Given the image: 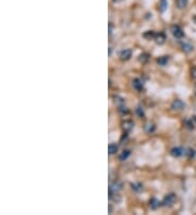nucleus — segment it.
<instances>
[{
  "label": "nucleus",
  "instance_id": "obj_11",
  "mask_svg": "<svg viewBox=\"0 0 196 215\" xmlns=\"http://www.w3.org/2000/svg\"><path fill=\"white\" fill-rule=\"evenodd\" d=\"M189 0H176V7L179 9H184L187 6Z\"/></svg>",
  "mask_w": 196,
  "mask_h": 215
},
{
  "label": "nucleus",
  "instance_id": "obj_17",
  "mask_svg": "<svg viewBox=\"0 0 196 215\" xmlns=\"http://www.w3.org/2000/svg\"><path fill=\"white\" fill-rule=\"evenodd\" d=\"M144 37H145V38H148V39H150V38H154V37H155V33H154L152 30L146 32V33L144 34Z\"/></svg>",
  "mask_w": 196,
  "mask_h": 215
},
{
  "label": "nucleus",
  "instance_id": "obj_23",
  "mask_svg": "<svg viewBox=\"0 0 196 215\" xmlns=\"http://www.w3.org/2000/svg\"><path fill=\"white\" fill-rule=\"evenodd\" d=\"M192 76L193 78H196V66H194L192 69Z\"/></svg>",
  "mask_w": 196,
  "mask_h": 215
},
{
  "label": "nucleus",
  "instance_id": "obj_6",
  "mask_svg": "<svg viewBox=\"0 0 196 215\" xmlns=\"http://www.w3.org/2000/svg\"><path fill=\"white\" fill-rule=\"evenodd\" d=\"M184 108V103H183L181 100H174L173 103L171 104V109L172 110H176V111H180Z\"/></svg>",
  "mask_w": 196,
  "mask_h": 215
},
{
  "label": "nucleus",
  "instance_id": "obj_15",
  "mask_svg": "<svg viewBox=\"0 0 196 215\" xmlns=\"http://www.w3.org/2000/svg\"><path fill=\"white\" fill-rule=\"evenodd\" d=\"M182 48H183V50L185 51V52H191V51L193 50V47L189 44H183Z\"/></svg>",
  "mask_w": 196,
  "mask_h": 215
},
{
  "label": "nucleus",
  "instance_id": "obj_12",
  "mask_svg": "<svg viewBox=\"0 0 196 215\" xmlns=\"http://www.w3.org/2000/svg\"><path fill=\"white\" fill-rule=\"evenodd\" d=\"M108 150H109V154H115L118 151V146L115 145V144H110L108 147Z\"/></svg>",
  "mask_w": 196,
  "mask_h": 215
},
{
  "label": "nucleus",
  "instance_id": "obj_25",
  "mask_svg": "<svg viewBox=\"0 0 196 215\" xmlns=\"http://www.w3.org/2000/svg\"><path fill=\"white\" fill-rule=\"evenodd\" d=\"M113 1H115V2H120L121 0H113Z\"/></svg>",
  "mask_w": 196,
  "mask_h": 215
},
{
  "label": "nucleus",
  "instance_id": "obj_18",
  "mask_svg": "<svg viewBox=\"0 0 196 215\" xmlns=\"http://www.w3.org/2000/svg\"><path fill=\"white\" fill-rule=\"evenodd\" d=\"M133 127V123L132 122H124V124H123V128L126 129V131H130L131 128Z\"/></svg>",
  "mask_w": 196,
  "mask_h": 215
},
{
  "label": "nucleus",
  "instance_id": "obj_13",
  "mask_svg": "<svg viewBox=\"0 0 196 215\" xmlns=\"http://www.w3.org/2000/svg\"><path fill=\"white\" fill-rule=\"evenodd\" d=\"M128 155H130V151L128 150H124L121 153V155L119 157V159H120V161H124V160H126L128 158Z\"/></svg>",
  "mask_w": 196,
  "mask_h": 215
},
{
  "label": "nucleus",
  "instance_id": "obj_14",
  "mask_svg": "<svg viewBox=\"0 0 196 215\" xmlns=\"http://www.w3.org/2000/svg\"><path fill=\"white\" fill-rule=\"evenodd\" d=\"M131 187H132L133 190L136 191V192H139V191H142L143 190V186L141 185V184H132Z\"/></svg>",
  "mask_w": 196,
  "mask_h": 215
},
{
  "label": "nucleus",
  "instance_id": "obj_3",
  "mask_svg": "<svg viewBox=\"0 0 196 215\" xmlns=\"http://www.w3.org/2000/svg\"><path fill=\"white\" fill-rule=\"evenodd\" d=\"M122 189V184L119 182H115L110 185V189H109V193H117Z\"/></svg>",
  "mask_w": 196,
  "mask_h": 215
},
{
  "label": "nucleus",
  "instance_id": "obj_7",
  "mask_svg": "<svg viewBox=\"0 0 196 215\" xmlns=\"http://www.w3.org/2000/svg\"><path fill=\"white\" fill-rule=\"evenodd\" d=\"M154 39L156 40V43L159 45H162L163 43H165V40H166V36H165V34L163 33H157L155 34V37H154Z\"/></svg>",
  "mask_w": 196,
  "mask_h": 215
},
{
  "label": "nucleus",
  "instance_id": "obj_21",
  "mask_svg": "<svg viewBox=\"0 0 196 215\" xmlns=\"http://www.w3.org/2000/svg\"><path fill=\"white\" fill-rule=\"evenodd\" d=\"M167 9V1L166 0H161V4H160V10L165 11Z\"/></svg>",
  "mask_w": 196,
  "mask_h": 215
},
{
  "label": "nucleus",
  "instance_id": "obj_5",
  "mask_svg": "<svg viewBox=\"0 0 196 215\" xmlns=\"http://www.w3.org/2000/svg\"><path fill=\"white\" fill-rule=\"evenodd\" d=\"M132 56V50L131 49H124L120 52V58L121 60H128Z\"/></svg>",
  "mask_w": 196,
  "mask_h": 215
},
{
  "label": "nucleus",
  "instance_id": "obj_10",
  "mask_svg": "<svg viewBox=\"0 0 196 215\" xmlns=\"http://www.w3.org/2000/svg\"><path fill=\"white\" fill-rule=\"evenodd\" d=\"M168 62H169V57H160L158 60H157V63H158L159 65H161V66H165Z\"/></svg>",
  "mask_w": 196,
  "mask_h": 215
},
{
  "label": "nucleus",
  "instance_id": "obj_9",
  "mask_svg": "<svg viewBox=\"0 0 196 215\" xmlns=\"http://www.w3.org/2000/svg\"><path fill=\"white\" fill-rule=\"evenodd\" d=\"M149 205H150V208H152V210H156L157 208L160 206V202H159L156 198H152V200L149 201Z\"/></svg>",
  "mask_w": 196,
  "mask_h": 215
},
{
  "label": "nucleus",
  "instance_id": "obj_2",
  "mask_svg": "<svg viewBox=\"0 0 196 215\" xmlns=\"http://www.w3.org/2000/svg\"><path fill=\"white\" fill-rule=\"evenodd\" d=\"M171 33H172L173 36L176 38H178V39H180V38H182L183 36H184V33H183L182 28L180 26H178V25H173V26L171 27Z\"/></svg>",
  "mask_w": 196,
  "mask_h": 215
},
{
  "label": "nucleus",
  "instance_id": "obj_19",
  "mask_svg": "<svg viewBox=\"0 0 196 215\" xmlns=\"http://www.w3.org/2000/svg\"><path fill=\"white\" fill-rule=\"evenodd\" d=\"M186 155L189 157V158H194L195 157V150H193V149H187L186 150Z\"/></svg>",
  "mask_w": 196,
  "mask_h": 215
},
{
  "label": "nucleus",
  "instance_id": "obj_27",
  "mask_svg": "<svg viewBox=\"0 0 196 215\" xmlns=\"http://www.w3.org/2000/svg\"><path fill=\"white\" fill-rule=\"evenodd\" d=\"M195 88H196V87H195ZM195 95H196V90H195Z\"/></svg>",
  "mask_w": 196,
  "mask_h": 215
},
{
  "label": "nucleus",
  "instance_id": "obj_20",
  "mask_svg": "<svg viewBox=\"0 0 196 215\" xmlns=\"http://www.w3.org/2000/svg\"><path fill=\"white\" fill-rule=\"evenodd\" d=\"M145 129L147 133H152V131H154V129H155V126L152 124H147L145 126Z\"/></svg>",
  "mask_w": 196,
  "mask_h": 215
},
{
  "label": "nucleus",
  "instance_id": "obj_16",
  "mask_svg": "<svg viewBox=\"0 0 196 215\" xmlns=\"http://www.w3.org/2000/svg\"><path fill=\"white\" fill-rule=\"evenodd\" d=\"M142 63H145V62H147L148 61V54H146V53H143V54H141L139 56V59Z\"/></svg>",
  "mask_w": 196,
  "mask_h": 215
},
{
  "label": "nucleus",
  "instance_id": "obj_24",
  "mask_svg": "<svg viewBox=\"0 0 196 215\" xmlns=\"http://www.w3.org/2000/svg\"><path fill=\"white\" fill-rule=\"evenodd\" d=\"M112 34V24L110 23L109 24V35H111Z\"/></svg>",
  "mask_w": 196,
  "mask_h": 215
},
{
  "label": "nucleus",
  "instance_id": "obj_26",
  "mask_svg": "<svg viewBox=\"0 0 196 215\" xmlns=\"http://www.w3.org/2000/svg\"><path fill=\"white\" fill-rule=\"evenodd\" d=\"M193 121L196 122V116H194V118H193Z\"/></svg>",
  "mask_w": 196,
  "mask_h": 215
},
{
  "label": "nucleus",
  "instance_id": "obj_8",
  "mask_svg": "<svg viewBox=\"0 0 196 215\" xmlns=\"http://www.w3.org/2000/svg\"><path fill=\"white\" fill-rule=\"evenodd\" d=\"M133 87L135 88L136 90H142L143 89V82L141 81V79H137V78H136V79H134V81H133Z\"/></svg>",
  "mask_w": 196,
  "mask_h": 215
},
{
  "label": "nucleus",
  "instance_id": "obj_22",
  "mask_svg": "<svg viewBox=\"0 0 196 215\" xmlns=\"http://www.w3.org/2000/svg\"><path fill=\"white\" fill-rule=\"evenodd\" d=\"M136 113H137V115H139V118L144 116V112H143V110L141 109V108H137V110H136Z\"/></svg>",
  "mask_w": 196,
  "mask_h": 215
},
{
  "label": "nucleus",
  "instance_id": "obj_4",
  "mask_svg": "<svg viewBox=\"0 0 196 215\" xmlns=\"http://www.w3.org/2000/svg\"><path fill=\"white\" fill-rule=\"evenodd\" d=\"M170 154L172 155V157H174V158H180V157H182L184 154V150L182 148H180V147H176V148L171 149Z\"/></svg>",
  "mask_w": 196,
  "mask_h": 215
},
{
  "label": "nucleus",
  "instance_id": "obj_1",
  "mask_svg": "<svg viewBox=\"0 0 196 215\" xmlns=\"http://www.w3.org/2000/svg\"><path fill=\"white\" fill-rule=\"evenodd\" d=\"M176 201V197L174 193H170V195H167L162 201V204L165 206H171V205L174 204V202Z\"/></svg>",
  "mask_w": 196,
  "mask_h": 215
}]
</instances>
